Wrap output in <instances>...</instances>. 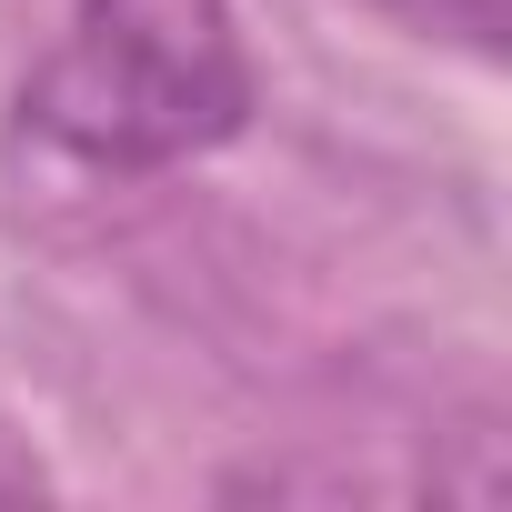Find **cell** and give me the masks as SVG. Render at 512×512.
<instances>
[{"label":"cell","instance_id":"cell-2","mask_svg":"<svg viewBox=\"0 0 512 512\" xmlns=\"http://www.w3.org/2000/svg\"><path fill=\"white\" fill-rule=\"evenodd\" d=\"M422 41H462V51H502V0H372Z\"/></svg>","mask_w":512,"mask_h":512},{"label":"cell","instance_id":"cell-1","mask_svg":"<svg viewBox=\"0 0 512 512\" xmlns=\"http://www.w3.org/2000/svg\"><path fill=\"white\" fill-rule=\"evenodd\" d=\"M21 121L91 171H161L251 121V61L231 0H81L31 71Z\"/></svg>","mask_w":512,"mask_h":512}]
</instances>
